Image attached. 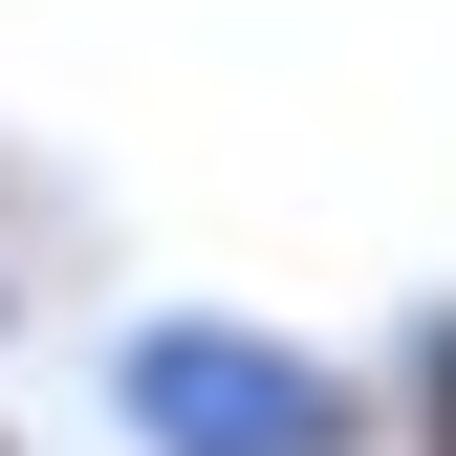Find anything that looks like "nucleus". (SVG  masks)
<instances>
[{"label":"nucleus","mask_w":456,"mask_h":456,"mask_svg":"<svg viewBox=\"0 0 456 456\" xmlns=\"http://www.w3.org/2000/svg\"><path fill=\"white\" fill-rule=\"evenodd\" d=\"M109 435L131 456H370V370L282 348L240 305H152L109 326Z\"/></svg>","instance_id":"obj_1"},{"label":"nucleus","mask_w":456,"mask_h":456,"mask_svg":"<svg viewBox=\"0 0 456 456\" xmlns=\"http://www.w3.org/2000/svg\"><path fill=\"white\" fill-rule=\"evenodd\" d=\"M413 413H435V456H456V305H413Z\"/></svg>","instance_id":"obj_2"},{"label":"nucleus","mask_w":456,"mask_h":456,"mask_svg":"<svg viewBox=\"0 0 456 456\" xmlns=\"http://www.w3.org/2000/svg\"><path fill=\"white\" fill-rule=\"evenodd\" d=\"M0 326H22V305H0Z\"/></svg>","instance_id":"obj_3"}]
</instances>
